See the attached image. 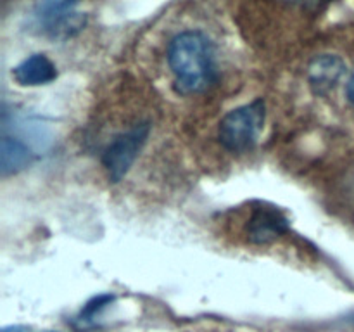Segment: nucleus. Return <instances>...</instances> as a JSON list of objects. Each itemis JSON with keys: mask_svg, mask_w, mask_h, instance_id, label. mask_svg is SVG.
<instances>
[{"mask_svg": "<svg viewBox=\"0 0 354 332\" xmlns=\"http://www.w3.org/2000/svg\"><path fill=\"white\" fill-rule=\"evenodd\" d=\"M168 64L175 76V90L182 95L203 93L216 80V52L203 31L175 35L168 45Z\"/></svg>", "mask_w": 354, "mask_h": 332, "instance_id": "1", "label": "nucleus"}, {"mask_svg": "<svg viewBox=\"0 0 354 332\" xmlns=\"http://www.w3.org/2000/svg\"><path fill=\"white\" fill-rule=\"evenodd\" d=\"M151 133V124L138 123L128 131L116 135L102 154V165L111 182H120L137 159Z\"/></svg>", "mask_w": 354, "mask_h": 332, "instance_id": "3", "label": "nucleus"}, {"mask_svg": "<svg viewBox=\"0 0 354 332\" xmlns=\"http://www.w3.org/2000/svg\"><path fill=\"white\" fill-rule=\"evenodd\" d=\"M2 332H33V331H30V329L26 327H10V329H3Z\"/></svg>", "mask_w": 354, "mask_h": 332, "instance_id": "11", "label": "nucleus"}, {"mask_svg": "<svg viewBox=\"0 0 354 332\" xmlns=\"http://www.w3.org/2000/svg\"><path fill=\"white\" fill-rule=\"evenodd\" d=\"M289 218L275 206L254 208L248 221V237L254 244H270L289 232Z\"/></svg>", "mask_w": 354, "mask_h": 332, "instance_id": "5", "label": "nucleus"}, {"mask_svg": "<svg viewBox=\"0 0 354 332\" xmlns=\"http://www.w3.org/2000/svg\"><path fill=\"white\" fill-rule=\"evenodd\" d=\"M346 93H348V99H349V102H351L353 106H354V71H353L351 78H349V82H348V86H346Z\"/></svg>", "mask_w": 354, "mask_h": 332, "instance_id": "10", "label": "nucleus"}, {"mask_svg": "<svg viewBox=\"0 0 354 332\" xmlns=\"http://www.w3.org/2000/svg\"><path fill=\"white\" fill-rule=\"evenodd\" d=\"M265 102L261 99L230 111L218 128L221 145L232 152H245L254 147L265 124Z\"/></svg>", "mask_w": 354, "mask_h": 332, "instance_id": "2", "label": "nucleus"}, {"mask_svg": "<svg viewBox=\"0 0 354 332\" xmlns=\"http://www.w3.org/2000/svg\"><path fill=\"white\" fill-rule=\"evenodd\" d=\"M114 299V296H111V294H100V296L93 297L92 301H88V303L85 304V308L82 310V320H90L92 317H95V313H99L102 308H106L107 304L111 303V301Z\"/></svg>", "mask_w": 354, "mask_h": 332, "instance_id": "9", "label": "nucleus"}, {"mask_svg": "<svg viewBox=\"0 0 354 332\" xmlns=\"http://www.w3.org/2000/svg\"><path fill=\"white\" fill-rule=\"evenodd\" d=\"M346 71L344 62L335 55H320L310 66V85L315 93L324 95L334 89Z\"/></svg>", "mask_w": 354, "mask_h": 332, "instance_id": "7", "label": "nucleus"}, {"mask_svg": "<svg viewBox=\"0 0 354 332\" xmlns=\"http://www.w3.org/2000/svg\"><path fill=\"white\" fill-rule=\"evenodd\" d=\"M78 3L41 2L35 7V19L41 33L55 40L75 37L85 26L86 16L80 12Z\"/></svg>", "mask_w": 354, "mask_h": 332, "instance_id": "4", "label": "nucleus"}, {"mask_svg": "<svg viewBox=\"0 0 354 332\" xmlns=\"http://www.w3.org/2000/svg\"><path fill=\"white\" fill-rule=\"evenodd\" d=\"M12 78L21 86L48 85L57 78V68L45 54H31L12 69Z\"/></svg>", "mask_w": 354, "mask_h": 332, "instance_id": "6", "label": "nucleus"}, {"mask_svg": "<svg viewBox=\"0 0 354 332\" xmlns=\"http://www.w3.org/2000/svg\"><path fill=\"white\" fill-rule=\"evenodd\" d=\"M31 161H33V154L19 138L3 135L0 142V169L3 176L19 173Z\"/></svg>", "mask_w": 354, "mask_h": 332, "instance_id": "8", "label": "nucleus"}]
</instances>
